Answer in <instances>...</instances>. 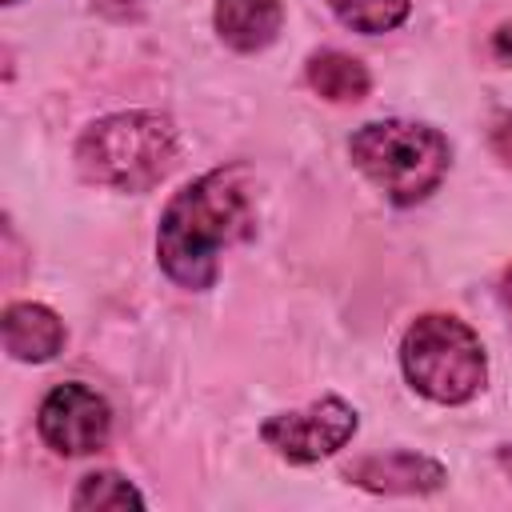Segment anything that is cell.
<instances>
[{
	"instance_id": "cell-14",
	"label": "cell",
	"mask_w": 512,
	"mask_h": 512,
	"mask_svg": "<svg viewBox=\"0 0 512 512\" xmlns=\"http://www.w3.org/2000/svg\"><path fill=\"white\" fill-rule=\"evenodd\" d=\"M492 56L500 64H512V20H504L496 32H492Z\"/></svg>"
},
{
	"instance_id": "cell-4",
	"label": "cell",
	"mask_w": 512,
	"mask_h": 512,
	"mask_svg": "<svg viewBox=\"0 0 512 512\" xmlns=\"http://www.w3.org/2000/svg\"><path fill=\"white\" fill-rule=\"evenodd\" d=\"M400 372L432 404L460 408L488 384V352L472 324L452 312H420L400 336Z\"/></svg>"
},
{
	"instance_id": "cell-8",
	"label": "cell",
	"mask_w": 512,
	"mask_h": 512,
	"mask_svg": "<svg viewBox=\"0 0 512 512\" xmlns=\"http://www.w3.org/2000/svg\"><path fill=\"white\" fill-rule=\"evenodd\" d=\"M0 340L4 352L20 364H48L64 352V320L40 300H12L0 312Z\"/></svg>"
},
{
	"instance_id": "cell-11",
	"label": "cell",
	"mask_w": 512,
	"mask_h": 512,
	"mask_svg": "<svg viewBox=\"0 0 512 512\" xmlns=\"http://www.w3.org/2000/svg\"><path fill=\"white\" fill-rule=\"evenodd\" d=\"M76 512H144L148 508V500H144V492L128 480V476H120V472H88L80 484H76V492H72V500H68Z\"/></svg>"
},
{
	"instance_id": "cell-6",
	"label": "cell",
	"mask_w": 512,
	"mask_h": 512,
	"mask_svg": "<svg viewBox=\"0 0 512 512\" xmlns=\"http://www.w3.org/2000/svg\"><path fill=\"white\" fill-rule=\"evenodd\" d=\"M36 432L60 456H92L112 436V408L96 388L64 380L40 400Z\"/></svg>"
},
{
	"instance_id": "cell-9",
	"label": "cell",
	"mask_w": 512,
	"mask_h": 512,
	"mask_svg": "<svg viewBox=\"0 0 512 512\" xmlns=\"http://www.w3.org/2000/svg\"><path fill=\"white\" fill-rule=\"evenodd\" d=\"M212 24L232 52H264L268 44H276L284 28V4L280 0H216Z\"/></svg>"
},
{
	"instance_id": "cell-16",
	"label": "cell",
	"mask_w": 512,
	"mask_h": 512,
	"mask_svg": "<svg viewBox=\"0 0 512 512\" xmlns=\"http://www.w3.org/2000/svg\"><path fill=\"white\" fill-rule=\"evenodd\" d=\"M92 4H96V8H100V12H108V16H116V20H124V16H132V12H128V8H124V0H92ZM128 4H132V8H136V4H140V0H128Z\"/></svg>"
},
{
	"instance_id": "cell-5",
	"label": "cell",
	"mask_w": 512,
	"mask_h": 512,
	"mask_svg": "<svg viewBox=\"0 0 512 512\" xmlns=\"http://www.w3.org/2000/svg\"><path fill=\"white\" fill-rule=\"evenodd\" d=\"M356 428H360L356 404L328 392L304 408H288V412L268 416L260 424V440L288 464H320V460L336 456L340 448H348Z\"/></svg>"
},
{
	"instance_id": "cell-3",
	"label": "cell",
	"mask_w": 512,
	"mask_h": 512,
	"mask_svg": "<svg viewBox=\"0 0 512 512\" xmlns=\"http://www.w3.org/2000/svg\"><path fill=\"white\" fill-rule=\"evenodd\" d=\"M348 156L356 172L372 188H380L384 200L400 208L428 200L452 168L448 136L424 120H400V116L360 124L348 140Z\"/></svg>"
},
{
	"instance_id": "cell-10",
	"label": "cell",
	"mask_w": 512,
	"mask_h": 512,
	"mask_svg": "<svg viewBox=\"0 0 512 512\" xmlns=\"http://www.w3.org/2000/svg\"><path fill=\"white\" fill-rule=\"evenodd\" d=\"M304 80L328 104H360L372 92V72L364 68V60H356L340 48L312 52L304 60Z\"/></svg>"
},
{
	"instance_id": "cell-15",
	"label": "cell",
	"mask_w": 512,
	"mask_h": 512,
	"mask_svg": "<svg viewBox=\"0 0 512 512\" xmlns=\"http://www.w3.org/2000/svg\"><path fill=\"white\" fill-rule=\"evenodd\" d=\"M496 296H500V304H504V312H508V320H512V264L504 268V276H500V284H496Z\"/></svg>"
},
{
	"instance_id": "cell-17",
	"label": "cell",
	"mask_w": 512,
	"mask_h": 512,
	"mask_svg": "<svg viewBox=\"0 0 512 512\" xmlns=\"http://www.w3.org/2000/svg\"><path fill=\"white\" fill-rule=\"evenodd\" d=\"M496 464H500V468H504V476H508V480H512V440H508V444H500V448H496Z\"/></svg>"
},
{
	"instance_id": "cell-13",
	"label": "cell",
	"mask_w": 512,
	"mask_h": 512,
	"mask_svg": "<svg viewBox=\"0 0 512 512\" xmlns=\"http://www.w3.org/2000/svg\"><path fill=\"white\" fill-rule=\"evenodd\" d=\"M488 148H492V156H496L500 164L512 168V112H500V116L492 120V128H488Z\"/></svg>"
},
{
	"instance_id": "cell-18",
	"label": "cell",
	"mask_w": 512,
	"mask_h": 512,
	"mask_svg": "<svg viewBox=\"0 0 512 512\" xmlns=\"http://www.w3.org/2000/svg\"><path fill=\"white\" fill-rule=\"evenodd\" d=\"M4 4H16V0H4Z\"/></svg>"
},
{
	"instance_id": "cell-7",
	"label": "cell",
	"mask_w": 512,
	"mask_h": 512,
	"mask_svg": "<svg viewBox=\"0 0 512 512\" xmlns=\"http://www.w3.org/2000/svg\"><path fill=\"white\" fill-rule=\"evenodd\" d=\"M340 476L376 496H432L448 484V468L436 456H424L412 448L356 456L340 468Z\"/></svg>"
},
{
	"instance_id": "cell-12",
	"label": "cell",
	"mask_w": 512,
	"mask_h": 512,
	"mask_svg": "<svg viewBox=\"0 0 512 512\" xmlns=\"http://www.w3.org/2000/svg\"><path fill=\"white\" fill-rule=\"evenodd\" d=\"M328 8L344 28L364 32V36H380V32H392L408 20L412 0H328Z\"/></svg>"
},
{
	"instance_id": "cell-1",
	"label": "cell",
	"mask_w": 512,
	"mask_h": 512,
	"mask_svg": "<svg viewBox=\"0 0 512 512\" xmlns=\"http://www.w3.org/2000/svg\"><path fill=\"white\" fill-rule=\"evenodd\" d=\"M256 232L252 180L244 164L212 168L188 180L160 212L156 228V264L160 272L188 288L204 292L220 276V256Z\"/></svg>"
},
{
	"instance_id": "cell-2",
	"label": "cell",
	"mask_w": 512,
	"mask_h": 512,
	"mask_svg": "<svg viewBox=\"0 0 512 512\" xmlns=\"http://www.w3.org/2000/svg\"><path fill=\"white\" fill-rule=\"evenodd\" d=\"M76 172L112 192H148L180 160V132L164 112L128 108L92 120L72 148Z\"/></svg>"
}]
</instances>
